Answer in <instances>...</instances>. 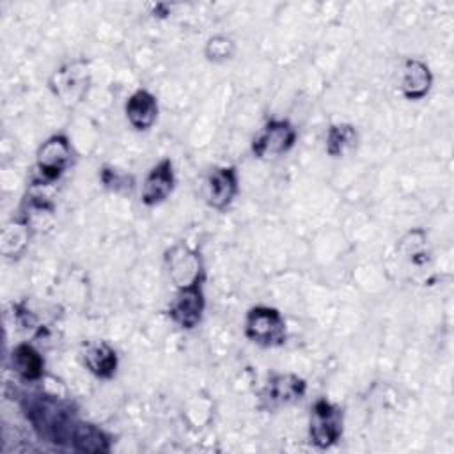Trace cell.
Instances as JSON below:
<instances>
[{
	"instance_id": "cell-17",
	"label": "cell",
	"mask_w": 454,
	"mask_h": 454,
	"mask_svg": "<svg viewBox=\"0 0 454 454\" xmlns=\"http://www.w3.org/2000/svg\"><path fill=\"white\" fill-rule=\"evenodd\" d=\"M32 227L23 220L16 218L11 223H7L2 231V239H0V250L4 257H20L25 254L30 243L32 236Z\"/></svg>"
},
{
	"instance_id": "cell-13",
	"label": "cell",
	"mask_w": 454,
	"mask_h": 454,
	"mask_svg": "<svg viewBox=\"0 0 454 454\" xmlns=\"http://www.w3.org/2000/svg\"><path fill=\"white\" fill-rule=\"evenodd\" d=\"M158 99L147 89H137L124 103V115L135 131H149L158 119Z\"/></svg>"
},
{
	"instance_id": "cell-8",
	"label": "cell",
	"mask_w": 454,
	"mask_h": 454,
	"mask_svg": "<svg viewBox=\"0 0 454 454\" xmlns=\"http://www.w3.org/2000/svg\"><path fill=\"white\" fill-rule=\"evenodd\" d=\"M165 266L177 289L193 284H204L206 271L200 252L186 243H176L165 250Z\"/></svg>"
},
{
	"instance_id": "cell-10",
	"label": "cell",
	"mask_w": 454,
	"mask_h": 454,
	"mask_svg": "<svg viewBox=\"0 0 454 454\" xmlns=\"http://www.w3.org/2000/svg\"><path fill=\"white\" fill-rule=\"evenodd\" d=\"M239 192V176L232 165L213 167L204 181V200L216 211L227 209Z\"/></svg>"
},
{
	"instance_id": "cell-14",
	"label": "cell",
	"mask_w": 454,
	"mask_h": 454,
	"mask_svg": "<svg viewBox=\"0 0 454 454\" xmlns=\"http://www.w3.org/2000/svg\"><path fill=\"white\" fill-rule=\"evenodd\" d=\"M11 367L25 383H39L44 380V358L30 342H20L12 348Z\"/></svg>"
},
{
	"instance_id": "cell-11",
	"label": "cell",
	"mask_w": 454,
	"mask_h": 454,
	"mask_svg": "<svg viewBox=\"0 0 454 454\" xmlns=\"http://www.w3.org/2000/svg\"><path fill=\"white\" fill-rule=\"evenodd\" d=\"M176 188V172L174 163L170 158H161L158 163L151 167L147 172L142 190H140V202L145 207H154L163 204Z\"/></svg>"
},
{
	"instance_id": "cell-3",
	"label": "cell",
	"mask_w": 454,
	"mask_h": 454,
	"mask_svg": "<svg viewBox=\"0 0 454 454\" xmlns=\"http://www.w3.org/2000/svg\"><path fill=\"white\" fill-rule=\"evenodd\" d=\"M245 337L261 348H278L287 339V326L282 312L270 305H254L243 321Z\"/></svg>"
},
{
	"instance_id": "cell-5",
	"label": "cell",
	"mask_w": 454,
	"mask_h": 454,
	"mask_svg": "<svg viewBox=\"0 0 454 454\" xmlns=\"http://www.w3.org/2000/svg\"><path fill=\"white\" fill-rule=\"evenodd\" d=\"M298 140V129L287 119H270L252 138V154L257 160H273L287 154Z\"/></svg>"
},
{
	"instance_id": "cell-6",
	"label": "cell",
	"mask_w": 454,
	"mask_h": 454,
	"mask_svg": "<svg viewBox=\"0 0 454 454\" xmlns=\"http://www.w3.org/2000/svg\"><path fill=\"white\" fill-rule=\"evenodd\" d=\"M307 394V381L293 372L271 374L259 392V408L275 411L301 401Z\"/></svg>"
},
{
	"instance_id": "cell-7",
	"label": "cell",
	"mask_w": 454,
	"mask_h": 454,
	"mask_svg": "<svg viewBox=\"0 0 454 454\" xmlns=\"http://www.w3.org/2000/svg\"><path fill=\"white\" fill-rule=\"evenodd\" d=\"M73 145L64 133H55L48 137L35 153V168L37 176L57 183L73 165Z\"/></svg>"
},
{
	"instance_id": "cell-2",
	"label": "cell",
	"mask_w": 454,
	"mask_h": 454,
	"mask_svg": "<svg viewBox=\"0 0 454 454\" xmlns=\"http://www.w3.org/2000/svg\"><path fill=\"white\" fill-rule=\"evenodd\" d=\"M90 83H92L90 67L85 59H74L71 62L62 64L51 73L48 80V87L51 94L64 106H69V108L80 105L87 98Z\"/></svg>"
},
{
	"instance_id": "cell-20",
	"label": "cell",
	"mask_w": 454,
	"mask_h": 454,
	"mask_svg": "<svg viewBox=\"0 0 454 454\" xmlns=\"http://www.w3.org/2000/svg\"><path fill=\"white\" fill-rule=\"evenodd\" d=\"M99 179L105 184V188L114 190V192L133 188V177L119 168H114V167H103Z\"/></svg>"
},
{
	"instance_id": "cell-12",
	"label": "cell",
	"mask_w": 454,
	"mask_h": 454,
	"mask_svg": "<svg viewBox=\"0 0 454 454\" xmlns=\"http://www.w3.org/2000/svg\"><path fill=\"white\" fill-rule=\"evenodd\" d=\"M433 87V73L431 67L415 57L404 60L401 69V82L399 89L404 99L408 101H420L424 99Z\"/></svg>"
},
{
	"instance_id": "cell-9",
	"label": "cell",
	"mask_w": 454,
	"mask_h": 454,
	"mask_svg": "<svg viewBox=\"0 0 454 454\" xmlns=\"http://www.w3.org/2000/svg\"><path fill=\"white\" fill-rule=\"evenodd\" d=\"M206 310V294L202 284H193L188 287L177 289L170 307L168 317L181 330H195L204 317Z\"/></svg>"
},
{
	"instance_id": "cell-16",
	"label": "cell",
	"mask_w": 454,
	"mask_h": 454,
	"mask_svg": "<svg viewBox=\"0 0 454 454\" xmlns=\"http://www.w3.org/2000/svg\"><path fill=\"white\" fill-rule=\"evenodd\" d=\"M69 447L76 452L106 454L112 449V440L99 426L78 419L71 434Z\"/></svg>"
},
{
	"instance_id": "cell-1",
	"label": "cell",
	"mask_w": 454,
	"mask_h": 454,
	"mask_svg": "<svg viewBox=\"0 0 454 454\" xmlns=\"http://www.w3.org/2000/svg\"><path fill=\"white\" fill-rule=\"evenodd\" d=\"M23 411L39 438L55 445H69L74 424V411L59 394H32L21 403Z\"/></svg>"
},
{
	"instance_id": "cell-4",
	"label": "cell",
	"mask_w": 454,
	"mask_h": 454,
	"mask_svg": "<svg viewBox=\"0 0 454 454\" xmlns=\"http://www.w3.org/2000/svg\"><path fill=\"white\" fill-rule=\"evenodd\" d=\"M344 433V411L326 397H317L309 413V442L319 450L339 443Z\"/></svg>"
},
{
	"instance_id": "cell-15",
	"label": "cell",
	"mask_w": 454,
	"mask_h": 454,
	"mask_svg": "<svg viewBox=\"0 0 454 454\" xmlns=\"http://www.w3.org/2000/svg\"><path fill=\"white\" fill-rule=\"evenodd\" d=\"M83 365L94 378L106 381L117 372L119 355L108 342L96 340L87 344L83 351Z\"/></svg>"
},
{
	"instance_id": "cell-19",
	"label": "cell",
	"mask_w": 454,
	"mask_h": 454,
	"mask_svg": "<svg viewBox=\"0 0 454 454\" xmlns=\"http://www.w3.org/2000/svg\"><path fill=\"white\" fill-rule=\"evenodd\" d=\"M236 53V43L229 35H213L204 44V57L209 62H227Z\"/></svg>"
},
{
	"instance_id": "cell-18",
	"label": "cell",
	"mask_w": 454,
	"mask_h": 454,
	"mask_svg": "<svg viewBox=\"0 0 454 454\" xmlns=\"http://www.w3.org/2000/svg\"><path fill=\"white\" fill-rule=\"evenodd\" d=\"M358 142V131L349 122L330 124L325 137V151L332 158H342Z\"/></svg>"
}]
</instances>
